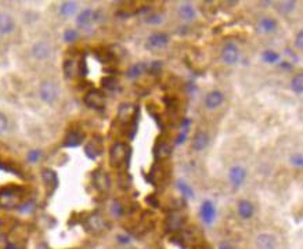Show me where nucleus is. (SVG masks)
I'll use <instances>...</instances> for the list:
<instances>
[{
  "label": "nucleus",
  "instance_id": "nucleus-10",
  "mask_svg": "<svg viewBox=\"0 0 303 249\" xmlns=\"http://www.w3.org/2000/svg\"><path fill=\"white\" fill-rule=\"evenodd\" d=\"M224 101V94L219 90H213V92L208 93L205 97V107L208 110H216L219 108Z\"/></svg>",
  "mask_w": 303,
  "mask_h": 249
},
{
  "label": "nucleus",
  "instance_id": "nucleus-47",
  "mask_svg": "<svg viewBox=\"0 0 303 249\" xmlns=\"http://www.w3.org/2000/svg\"><path fill=\"white\" fill-rule=\"evenodd\" d=\"M118 238H119L120 242H122V244H128V242H129V238H128V237H120V235H119Z\"/></svg>",
  "mask_w": 303,
  "mask_h": 249
},
{
  "label": "nucleus",
  "instance_id": "nucleus-42",
  "mask_svg": "<svg viewBox=\"0 0 303 249\" xmlns=\"http://www.w3.org/2000/svg\"><path fill=\"white\" fill-rule=\"evenodd\" d=\"M39 158H40V151H31V152L28 154V159H29L31 162H36Z\"/></svg>",
  "mask_w": 303,
  "mask_h": 249
},
{
  "label": "nucleus",
  "instance_id": "nucleus-37",
  "mask_svg": "<svg viewBox=\"0 0 303 249\" xmlns=\"http://www.w3.org/2000/svg\"><path fill=\"white\" fill-rule=\"evenodd\" d=\"M34 206H35V202L34 201H28L25 203H21V206H19L18 209L21 212L24 213H28V212H32L34 211Z\"/></svg>",
  "mask_w": 303,
  "mask_h": 249
},
{
  "label": "nucleus",
  "instance_id": "nucleus-29",
  "mask_svg": "<svg viewBox=\"0 0 303 249\" xmlns=\"http://www.w3.org/2000/svg\"><path fill=\"white\" fill-rule=\"evenodd\" d=\"M101 84L107 90H115L118 87V81L114 76H105V78L101 79Z\"/></svg>",
  "mask_w": 303,
  "mask_h": 249
},
{
  "label": "nucleus",
  "instance_id": "nucleus-35",
  "mask_svg": "<svg viewBox=\"0 0 303 249\" xmlns=\"http://www.w3.org/2000/svg\"><path fill=\"white\" fill-rule=\"evenodd\" d=\"M76 39H78V32H76V31H74V29H68V31H65V33H64L65 42L71 43V42H75Z\"/></svg>",
  "mask_w": 303,
  "mask_h": 249
},
{
  "label": "nucleus",
  "instance_id": "nucleus-8",
  "mask_svg": "<svg viewBox=\"0 0 303 249\" xmlns=\"http://www.w3.org/2000/svg\"><path fill=\"white\" fill-rule=\"evenodd\" d=\"M238 49L234 43H227L226 46L223 47L221 50V58L226 64L229 65H234L237 61H238Z\"/></svg>",
  "mask_w": 303,
  "mask_h": 249
},
{
  "label": "nucleus",
  "instance_id": "nucleus-15",
  "mask_svg": "<svg viewBox=\"0 0 303 249\" xmlns=\"http://www.w3.org/2000/svg\"><path fill=\"white\" fill-rule=\"evenodd\" d=\"M201 216L202 220L205 221L206 224H212L215 220V216H216V209L213 206V203L211 201H203L201 206Z\"/></svg>",
  "mask_w": 303,
  "mask_h": 249
},
{
  "label": "nucleus",
  "instance_id": "nucleus-25",
  "mask_svg": "<svg viewBox=\"0 0 303 249\" xmlns=\"http://www.w3.org/2000/svg\"><path fill=\"white\" fill-rule=\"evenodd\" d=\"M84 154L90 159H97V157L101 154V147L96 144V141H92L89 144H86L84 147Z\"/></svg>",
  "mask_w": 303,
  "mask_h": 249
},
{
  "label": "nucleus",
  "instance_id": "nucleus-33",
  "mask_svg": "<svg viewBox=\"0 0 303 249\" xmlns=\"http://www.w3.org/2000/svg\"><path fill=\"white\" fill-rule=\"evenodd\" d=\"M263 60L269 63V64H273V63H277L280 60V55L277 54L276 51H265L263 53Z\"/></svg>",
  "mask_w": 303,
  "mask_h": 249
},
{
  "label": "nucleus",
  "instance_id": "nucleus-31",
  "mask_svg": "<svg viewBox=\"0 0 303 249\" xmlns=\"http://www.w3.org/2000/svg\"><path fill=\"white\" fill-rule=\"evenodd\" d=\"M170 154H172V148L169 147L168 144H165V143L159 144V148H158V152H156V157L161 158V159H164V158L169 157Z\"/></svg>",
  "mask_w": 303,
  "mask_h": 249
},
{
  "label": "nucleus",
  "instance_id": "nucleus-2",
  "mask_svg": "<svg viewBox=\"0 0 303 249\" xmlns=\"http://www.w3.org/2000/svg\"><path fill=\"white\" fill-rule=\"evenodd\" d=\"M84 229L92 234H101L110 229V223L100 213H93L86 217Z\"/></svg>",
  "mask_w": 303,
  "mask_h": 249
},
{
  "label": "nucleus",
  "instance_id": "nucleus-12",
  "mask_svg": "<svg viewBox=\"0 0 303 249\" xmlns=\"http://www.w3.org/2000/svg\"><path fill=\"white\" fill-rule=\"evenodd\" d=\"M42 179H43V183L49 188V191L53 193L55 188H57V185H58V176H57V173H55L53 169L46 167V169L42 170Z\"/></svg>",
  "mask_w": 303,
  "mask_h": 249
},
{
  "label": "nucleus",
  "instance_id": "nucleus-36",
  "mask_svg": "<svg viewBox=\"0 0 303 249\" xmlns=\"http://www.w3.org/2000/svg\"><path fill=\"white\" fill-rule=\"evenodd\" d=\"M161 68H162V63H159V61H154V63H151V64L148 65L147 71L150 72V74L156 75V74H159Z\"/></svg>",
  "mask_w": 303,
  "mask_h": 249
},
{
  "label": "nucleus",
  "instance_id": "nucleus-3",
  "mask_svg": "<svg viewBox=\"0 0 303 249\" xmlns=\"http://www.w3.org/2000/svg\"><path fill=\"white\" fill-rule=\"evenodd\" d=\"M83 102L92 110L102 111L105 108V94L99 89H92L84 94Z\"/></svg>",
  "mask_w": 303,
  "mask_h": 249
},
{
  "label": "nucleus",
  "instance_id": "nucleus-7",
  "mask_svg": "<svg viewBox=\"0 0 303 249\" xmlns=\"http://www.w3.org/2000/svg\"><path fill=\"white\" fill-rule=\"evenodd\" d=\"M184 224H185V217L182 213H170L165 221V229L168 231H170V232H176V231L182 230L184 227Z\"/></svg>",
  "mask_w": 303,
  "mask_h": 249
},
{
  "label": "nucleus",
  "instance_id": "nucleus-45",
  "mask_svg": "<svg viewBox=\"0 0 303 249\" xmlns=\"http://www.w3.org/2000/svg\"><path fill=\"white\" fill-rule=\"evenodd\" d=\"M147 202L152 206V208H158V202H156V199H155V197L154 195H150L147 198Z\"/></svg>",
  "mask_w": 303,
  "mask_h": 249
},
{
  "label": "nucleus",
  "instance_id": "nucleus-5",
  "mask_svg": "<svg viewBox=\"0 0 303 249\" xmlns=\"http://www.w3.org/2000/svg\"><path fill=\"white\" fill-rule=\"evenodd\" d=\"M39 96L42 99V101L46 104H53L58 99V87L54 82L51 81H45L39 87Z\"/></svg>",
  "mask_w": 303,
  "mask_h": 249
},
{
  "label": "nucleus",
  "instance_id": "nucleus-40",
  "mask_svg": "<svg viewBox=\"0 0 303 249\" xmlns=\"http://www.w3.org/2000/svg\"><path fill=\"white\" fill-rule=\"evenodd\" d=\"M291 164L296 167H302L303 165V157L298 152V154H294L292 157H291Z\"/></svg>",
  "mask_w": 303,
  "mask_h": 249
},
{
  "label": "nucleus",
  "instance_id": "nucleus-44",
  "mask_svg": "<svg viewBox=\"0 0 303 249\" xmlns=\"http://www.w3.org/2000/svg\"><path fill=\"white\" fill-rule=\"evenodd\" d=\"M187 137V130H183V133L179 134V137L176 140V144H180V143H184V140Z\"/></svg>",
  "mask_w": 303,
  "mask_h": 249
},
{
  "label": "nucleus",
  "instance_id": "nucleus-16",
  "mask_svg": "<svg viewBox=\"0 0 303 249\" xmlns=\"http://www.w3.org/2000/svg\"><path fill=\"white\" fill-rule=\"evenodd\" d=\"M14 19L7 13H0V33L1 35H9L14 31Z\"/></svg>",
  "mask_w": 303,
  "mask_h": 249
},
{
  "label": "nucleus",
  "instance_id": "nucleus-4",
  "mask_svg": "<svg viewBox=\"0 0 303 249\" xmlns=\"http://www.w3.org/2000/svg\"><path fill=\"white\" fill-rule=\"evenodd\" d=\"M128 151L129 148L125 143L122 141H117L111 146L110 149V164L115 167L120 166L125 161H126V157H128Z\"/></svg>",
  "mask_w": 303,
  "mask_h": 249
},
{
  "label": "nucleus",
  "instance_id": "nucleus-20",
  "mask_svg": "<svg viewBox=\"0 0 303 249\" xmlns=\"http://www.w3.org/2000/svg\"><path fill=\"white\" fill-rule=\"evenodd\" d=\"M253 212H255V208L253 205L247 201V199H242L238 202V215L244 219V220H248L253 216Z\"/></svg>",
  "mask_w": 303,
  "mask_h": 249
},
{
  "label": "nucleus",
  "instance_id": "nucleus-6",
  "mask_svg": "<svg viewBox=\"0 0 303 249\" xmlns=\"http://www.w3.org/2000/svg\"><path fill=\"white\" fill-rule=\"evenodd\" d=\"M93 185L96 190H99L100 193H107L110 190V176L107 175V172L104 169H96L93 172Z\"/></svg>",
  "mask_w": 303,
  "mask_h": 249
},
{
  "label": "nucleus",
  "instance_id": "nucleus-19",
  "mask_svg": "<svg viewBox=\"0 0 303 249\" xmlns=\"http://www.w3.org/2000/svg\"><path fill=\"white\" fill-rule=\"evenodd\" d=\"M94 19H96V13L92 9H84L78 17V25L82 28L90 27L94 22Z\"/></svg>",
  "mask_w": 303,
  "mask_h": 249
},
{
  "label": "nucleus",
  "instance_id": "nucleus-43",
  "mask_svg": "<svg viewBox=\"0 0 303 249\" xmlns=\"http://www.w3.org/2000/svg\"><path fill=\"white\" fill-rule=\"evenodd\" d=\"M295 46L298 49H302L303 47V32L301 31L298 35H296V42H295Z\"/></svg>",
  "mask_w": 303,
  "mask_h": 249
},
{
  "label": "nucleus",
  "instance_id": "nucleus-32",
  "mask_svg": "<svg viewBox=\"0 0 303 249\" xmlns=\"http://www.w3.org/2000/svg\"><path fill=\"white\" fill-rule=\"evenodd\" d=\"M295 6H296V3L295 1H281L280 3V13H283V14H288V13H291V11H294Z\"/></svg>",
  "mask_w": 303,
  "mask_h": 249
},
{
  "label": "nucleus",
  "instance_id": "nucleus-1",
  "mask_svg": "<svg viewBox=\"0 0 303 249\" xmlns=\"http://www.w3.org/2000/svg\"><path fill=\"white\" fill-rule=\"evenodd\" d=\"M25 195V190L21 185H9L0 190V208L18 209Z\"/></svg>",
  "mask_w": 303,
  "mask_h": 249
},
{
  "label": "nucleus",
  "instance_id": "nucleus-30",
  "mask_svg": "<svg viewBox=\"0 0 303 249\" xmlns=\"http://www.w3.org/2000/svg\"><path fill=\"white\" fill-rule=\"evenodd\" d=\"M177 187H179L180 193L183 194L184 197H187V198H193L194 197L193 188L187 184V183H184V182H182V180H180V182H177Z\"/></svg>",
  "mask_w": 303,
  "mask_h": 249
},
{
  "label": "nucleus",
  "instance_id": "nucleus-14",
  "mask_svg": "<svg viewBox=\"0 0 303 249\" xmlns=\"http://www.w3.org/2000/svg\"><path fill=\"white\" fill-rule=\"evenodd\" d=\"M209 144V136L206 132H197L191 141V148L194 151H202Z\"/></svg>",
  "mask_w": 303,
  "mask_h": 249
},
{
  "label": "nucleus",
  "instance_id": "nucleus-24",
  "mask_svg": "<svg viewBox=\"0 0 303 249\" xmlns=\"http://www.w3.org/2000/svg\"><path fill=\"white\" fill-rule=\"evenodd\" d=\"M79 71V65L76 64L75 60H67L64 64V74L67 78H74Z\"/></svg>",
  "mask_w": 303,
  "mask_h": 249
},
{
  "label": "nucleus",
  "instance_id": "nucleus-23",
  "mask_svg": "<svg viewBox=\"0 0 303 249\" xmlns=\"http://www.w3.org/2000/svg\"><path fill=\"white\" fill-rule=\"evenodd\" d=\"M76 10H78V4L75 1H64L60 6V14L64 17H71L72 14H75Z\"/></svg>",
  "mask_w": 303,
  "mask_h": 249
},
{
  "label": "nucleus",
  "instance_id": "nucleus-22",
  "mask_svg": "<svg viewBox=\"0 0 303 249\" xmlns=\"http://www.w3.org/2000/svg\"><path fill=\"white\" fill-rule=\"evenodd\" d=\"M179 14H180V17L185 21H193L195 18V9H194L193 6L190 4V3H184L180 6V9H179Z\"/></svg>",
  "mask_w": 303,
  "mask_h": 249
},
{
  "label": "nucleus",
  "instance_id": "nucleus-38",
  "mask_svg": "<svg viewBox=\"0 0 303 249\" xmlns=\"http://www.w3.org/2000/svg\"><path fill=\"white\" fill-rule=\"evenodd\" d=\"M7 126H9V120H7L4 114L0 112V134H3L7 130Z\"/></svg>",
  "mask_w": 303,
  "mask_h": 249
},
{
  "label": "nucleus",
  "instance_id": "nucleus-34",
  "mask_svg": "<svg viewBox=\"0 0 303 249\" xmlns=\"http://www.w3.org/2000/svg\"><path fill=\"white\" fill-rule=\"evenodd\" d=\"M111 211H112V213L115 215V216H122L123 215V212H125V209H123V206L120 205L119 201H112V205H111Z\"/></svg>",
  "mask_w": 303,
  "mask_h": 249
},
{
  "label": "nucleus",
  "instance_id": "nucleus-41",
  "mask_svg": "<svg viewBox=\"0 0 303 249\" xmlns=\"http://www.w3.org/2000/svg\"><path fill=\"white\" fill-rule=\"evenodd\" d=\"M9 245V238L6 234H0V249H7Z\"/></svg>",
  "mask_w": 303,
  "mask_h": 249
},
{
  "label": "nucleus",
  "instance_id": "nucleus-46",
  "mask_svg": "<svg viewBox=\"0 0 303 249\" xmlns=\"http://www.w3.org/2000/svg\"><path fill=\"white\" fill-rule=\"evenodd\" d=\"M219 249H236L231 244H229V242H220L219 244Z\"/></svg>",
  "mask_w": 303,
  "mask_h": 249
},
{
  "label": "nucleus",
  "instance_id": "nucleus-13",
  "mask_svg": "<svg viewBox=\"0 0 303 249\" xmlns=\"http://www.w3.org/2000/svg\"><path fill=\"white\" fill-rule=\"evenodd\" d=\"M51 53V47L47 42H37L32 47V54L36 60H46Z\"/></svg>",
  "mask_w": 303,
  "mask_h": 249
},
{
  "label": "nucleus",
  "instance_id": "nucleus-18",
  "mask_svg": "<svg viewBox=\"0 0 303 249\" xmlns=\"http://www.w3.org/2000/svg\"><path fill=\"white\" fill-rule=\"evenodd\" d=\"M83 138H84V134H83L82 132H69L68 134H67V137L64 138V147H79L81 144H82Z\"/></svg>",
  "mask_w": 303,
  "mask_h": 249
},
{
  "label": "nucleus",
  "instance_id": "nucleus-27",
  "mask_svg": "<svg viewBox=\"0 0 303 249\" xmlns=\"http://www.w3.org/2000/svg\"><path fill=\"white\" fill-rule=\"evenodd\" d=\"M144 71H146V65L143 64V63H138V64H135L133 66H130L128 76L130 79H135V78H138Z\"/></svg>",
  "mask_w": 303,
  "mask_h": 249
},
{
  "label": "nucleus",
  "instance_id": "nucleus-11",
  "mask_svg": "<svg viewBox=\"0 0 303 249\" xmlns=\"http://www.w3.org/2000/svg\"><path fill=\"white\" fill-rule=\"evenodd\" d=\"M168 43H169V36L164 32L152 33L147 39V46L150 49H162V47L168 46Z\"/></svg>",
  "mask_w": 303,
  "mask_h": 249
},
{
  "label": "nucleus",
  "instance_id": "nucleus-17",
  "mask_svg": "<svg viewBox=\"0 0 303 249\" xmlns=\"http://www.w3.org/2000/svg\"><path fill=\"white\" fill-rule=\"evenodd\" d=\"M256 245L259 249H276L277 241L271 234H260L257 235Z\"/></svg>",
  "mask_w": 303,
  "mask_h": 249
},
{
  "label": "nucleus",
  "instance_id": "nucleus-9",
  "mask_svg": "<svg viewBox=\"0 0 303 249\" xmlns=\"http://www.w3.org/2000/svg\"><path fill=\"white\" fill-rule=\"evenodd\" d=\"M229 179L234 187H239L247 179V170L241 165L233 166L229 172Z\"/></svg>",
  "mask_w": 303,
  "mask_h": 249
},
{
  "label": "nucleus",
  "instance_id": "nucleus-48",
  "mask_svg": "<svg viewBox=\"0 0 303 249\" xmlns=\"http://www.w3.org/2000/svg\"><path fill=\"white\" fill-rule=\"evenodd\" d=\"M7 249H19L16 244H10L9 242V245H7Z\"/></svg>",
  "mask_w": 303,
  "mask_h": 249
},
{
  "label": "nucleus",
  "instance_id": "nucleus-21",
  "mask_svg": "<svg viewBox=\"0 0 303 249\" xmlns=\"http://www.w3.org/2000/svg\"><path fill=\"white\" fill-rule=\"evenodd\" d=\"M277 29V22L273 18H262L259 21V31L262 33H273Z\"/></svg>",
  "mask_w": 303,
  "mask_h": 249
},
{
  "label": "nucleus",
  "instance_id": "nucleus-39",
  "mask_svg": "<svg viewBox=\"0 0 303 249\" xmlns=\"http://www.w3.org/2000/svg\"><path fill=\"white\" fill-rule=\"evenodd\" d=\"M147 22L151 24V25H158V24L162 22V16H159V14H151V16L147 17Z\"/></svg>",
  "mask_w": 303,
  "mask_h": 249
},
{
  "label": "nucleus",
  "instance_id": "nucleus-28",
  "mask_svg": "<svg viewBox=\"0 0 303 249\" xmlns=\"http://www.w3.org/2000/svg\"><path fill=\"white\" fill-rule=\"evenodd\" d=\"M133 110L130 108V105L129 104H123V105H120L119 108V114H118V118L120 120H128L129 118H133Z\"/></svg>",
  "mask_w": 303,
  "mask_h": 249
},
{
  "label": "nucleus",
  "instance_id": "nucleus-26",
  "mask_svg": "<svg viewBox=\"0 0 303 249\" xmlns=\"http://www.w3.org/2000/svg\"><path fill=\"white\" fill-rule=\"evenodd\" d=\"M291 89L294 90L296 94H301L303 92V75L296 74L291 81Z\"/></svg>",
  "mask_w": 303,
  "mask_h": 249
}]
</instances>
